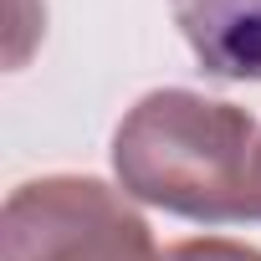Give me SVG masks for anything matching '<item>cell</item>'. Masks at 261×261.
Instances as JSON below:
<instances>
[{
    "label": "cell",
    "instance_id": "6da1fadb",
    "mask_svg": "<svg viewBox=\"0 0 261 261\" xmlns=\"http://www.w3.org/2000/svg\"><path fill=\"white\" fill-rule=\"evenodd\" d=\"M256 123L230 102L185 87L149 92L118 123L113 169L118 185L159 210L190 220H251L256 190Z\"/></svg>",
    "mask_w": 261,
    "mask_h": 261
},
{
    "label": "cell",
    "instance_id": "7a4b0ae2",
    "mask_svg": "<svg viewBox=\"0 0 261 261\" xmlns=\"http://www.w3.org/2000/svg\"><path fill=\"white\" fill-rule=\"evenodd\" d=\"M6 261H159L149 220L102 179L51 174L6 200Z\"/></svg>",
    "mask_w": 261,
    "mask_h": 261
},
{
    "label": "cell",
    "instance_id": "3957f363",
    "mask_svg": "<svg viewBox=\"0 0 261 261\" xmlns=\"http://www.w3.org/2000/svg\"><path fill=\"white\" fill-rule=\"evenodd\" d=\"M169 6L200 72L220 82H261V0H169Z\"/></svg>",
    "mask_w": 261,
    "mask_h": 261
},
{
    "label": "cell",
    "instance_id": "277c9868",
    "mask_svg": "<svg viewBox=\"0 0 261 261\" xmlns=\"http://www.w3.org/2000/svg\"><path fill=\"white\" fill-rule=\"evenodd\" d=\"M159 261H261L256 246L246 241H220V236H205V241H179V246H164Z\"/></svg>",
    "mask_w": 261,
    "mask_h": 261
},
{
    "label": "cell",
    "instance_id": "5b68a950",
    "mask_svg": "<svg viewBox=\"0 0 261 261\" xmlns=\"http://www.w3.org/2000/svg\"><path fill=\"white\" fill-rule=\"evenodd\" d=\"M251 190H256V215H261V144H256V164H251Z\"/></svg>",
    "mask_w": 261,
    "mask_h": 261
}]
</instances>
